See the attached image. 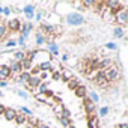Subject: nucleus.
I'll use <instances>...</instances> for the list:
<instances>
[{"instance_id":"nucleus-1","label":"nucleus","mask_w":128,"mask_h":128,"mask_svg":"<svg viewBox=\"0 0 128 128\" xmlns=\"http://www.w3.org/2000/svg\"><path fill=\"white\" fill-rule=\"evenodd\" d=\"M102 74H104V77H106L107 83H113V82L119 80V77H120L119 68H118V66H114V65H110L106 71H102Z\"/></svg>"},{"instance_id":"nucleus-2","label":"nucleus","mask_w":128,"mask_h":128,"mask_svg":"<svg viewBox=\"0 0 128 128\" xmlns=\"http://www.w3.org/2000/svg\"><path fill=\"white\" fill-rule=\"evenodd\" d=\"M114 20H116V23L119 24V27L124 29V27L128 24V12H126V8H124L122 11L116 12V14H114Z\"/></svg>"},{"instance_id":"nucleus-3","label":"nucleus","mask_w":128,"mask_h":128,"mask_svg":"<svg viewBox=\"0 0 128 128\" xmlns=\"http://www.w3.org/2000/svg\"><path fill=\"white\" fill-rule=\"evenodd\" d=\"M83 21H84L83 15H80V14H77V12H71V14L66 15V23L71 24V26H82Z\"/></svg>"},{"instance_id":"nucleus-4","label":"nucleus","mask_w":128,"mask_h":128,"mask_svg":"<svg viewBox=\"0 0 128 128\" xmlns=\"http://www.w3.org/2000/svg\"><path fill=\"white\" fill-rule=\"evenodd\" d=\"M83 107H84L86 114H88V118H89V119L95 116V104H94L88 96H84V98H83Z\"/></svg>"},{"instance_id":"nucleus-5","label":"nucleus","mask_w":128,"mask_h":128,"mask_svg":"<svg viewBox=\"0 0 128 128\" xmlns=\"http://www.w3.org/2000/svg\"><path fill=\"white\" fill-rule=\"evenodd\" d=\"M20 27H21L20 18H12V20H8V23H6V29L9 32H18Z\"/></svg>"},{"instance_id":"nucleus-6","label":"nucleus","mask_w":128,"mask_h":128,"mask_svg":"<svg viewBox=\"0 0 128 128\" xmlns=\"http://www.w3.org/2000/svg\"><path fill=\"white\" fill-rule=\"evenodd\" d=\"M94 83L98 86V88H101V89H104V88H107V80H106V77H104V74H102V71H100L98 74H96V77L94 78Z\"/></svg>"},{"instance_id":"nucleus-7","label":"nucleus","mask_w":128,"mask_h":128,"mask_svg":"<svg viewBox=\"0 0 128 128\" xmlns=\"http://www.w3.org/2000/svg\"><path fill=\"white\" fill-rule=\"evenodd\" d=\"M12 74H11V70H9V66H6V65H0V80H8L9 77H11Z\"/></svg>"},{"instance_id":"nucleus-8","label":"nucleus","mask_w":128,"mask_h":128,"mask_svg":"<svg viewBox=\"0 0 128 128\" xmlns=\"http://www.w3.org/2000/svg\"><path fill=\"white\" fill-rule=\"evenodd\" d=\"M63 110H65V106H63L62 102H54L53 104V112H54V114H56V118L57 119H60L62 118V114H63Z\"/></svg>"},{"instance_id":"nucleus-9","label":"nucleus","mask_w":128,"mask_h":128,"mask_svg":"<svg viewBox=\"0 0 128 128\" xmlns=\"http://www.w3.org/2000/svg\"><path fill=\"white\" fill-rule=\"evenodd\" d=\"M15 114H17V110H15V108H12V107H8V108H5V113H3V116H5V119H6V120H14Z\"/></svg>"},{"instance_id":"nucleus-10","label":"nucleus","mask_w":128,"mask_h":128,"mask_svg":"<svg viewBox=\"0 0 128 128\" xmlns=\"http://www.w3.org/2000/svg\"><path fill=\"white\" fill-rule=\"evenodd\" d=\"M9 70H11V74H12V72H17V74L23 72V68H21V62H17V60H14V62L11 63Z\"/></svg>"},{"instance_id":"nucleus-11","label":"nucleus","mask_w":128,"mask_h":128,"mask_svg":"<svg viewBox=\"0 0 128 128\" xmlns=\"http://www.w3.org/2000/svg\"><path fill=\"white\" fill-rule=\"evenodd\" d=\"M41 84V78L39 77H30V80H29V83H27V88L29 89H36L38 86Z\"/></svg>"},{"instance_id":"nucleus-12","label":"nucleus","mask_w":128,"mask_h":128,"mask_svg":"<svg viewBox=\"0 0 128 128\" xmlns=\"http://www.w3.org/2000/svg\"><path fill=\"white\" fill-rule=\"evenodd\" d=\"M110 65H112L110 59H102V60H100V62H98V71H106Z\"/></svg>"},{"instance_id":"nucleus-13","label":"nucleus","mask_w":128,"mask_h":128,"mask_svg":"<svg viewBox=\"0 0 128 128\" xmlns=\"http://www.w3.org/2000/svg\"><path fill=\"white\" fill-rule=\"evenodd\" d=\"M66 83H68V89H71V90H76V89L80 86V80H78V78H76V77H72V78H71V80H68Z\"/></svg>"},{"instance_id":"nucleus-14","label":"nucleus","mask_w":128,"mask_h":128,"mask_svg":"<svg viewBox=\"0 0 128 128\" xmlns=\"http://www.w3.org/2000/svg\"><path fill=\"white\" fill-rule=\"evenodd\" d=\"M38 68H39V71H41V72H42V71H50V70H51V60L41 62L39 65H38Z\"/></svg>"},{"instance_id":"nucleus-15","label":"nucleus","mask_w":128,"mask_h":128,"mask_svg":"<svg viewBox=\"0 0 128 128\" xmlns=\"http://www.w3.org/2000/svg\"><path fill=\"white\" fill-rule=\"evenodd\" d=\"M30 77H32V76H30V72H26V71H23V72H20V74H18V80H20V82H23V83H26V84L29 83Z\"/></svg>"},{"instance_id":"nucleus-16","label":"nucleus","mask_w":128,"mask_h":128,"mask_svg":"<svg viewBox=\"0 0 128 128\" xmlns=\"http://www.w3.org/2000/svg\"><path fill=\"white\" fill-rule=\"evenodd\" d=\"M26 119H27V116H26V114H23V113H18V112H17V114H15V118H14V120H15L18 125L26 124Z\"/></svg>"},{"instance_id":"nucleus-17","label":"nucleus","mask_w":128,"mask_h":128,"mask_svg":"<svg viewBox=\"0 0 128 128\" xmlns=\"http://www.w3.org/2000/svg\"><path fill=\"white\" fill-rule=\"evenodd\" d=\"M71 78H72V72H71L70 70H63V71H62V74H60V80L68 82V80H71Z\"/></svg>"},{"instance_id":"nucleus-18","label":"nucleus","mask_w":128,"mask_h":128,"mask_svg":"<svg viewBox=\"0 0 128 128\" xmlns=\"http://www.w3.org/2000/svg\"><path fill=\"white\" fill-rule=\"evenodd\" d=\"M74 92H76V95H77L78 98H82V100L86 96V88H84L83 84H80V86H78V88H77Z\"/></svg>"},{"instance_id":"nucleus-19","label":"nucleus","mask_w":128,"mask_h":128,"mask_svg":"<svg viewBox=\"0 0 128 128\" xmlns=\"http://www.w3.org/2000/svg\"><path fill=\"white\" fill-rule=\"evenodd\" d=\"M88 126H89V128H100V125H98V118H96V116L90 118V119L88 120Z\"/></svg>"},{"instance_id":"nucleus-20","label":"nucleus","mask_w":128,"mask_h":128,"mask_svg":"<svg viewBox=\"0 0 128 128\" xmlns=\"http://www.w3.org/2000/svg\"><path fill=\"white\" fill-rule=\"evenodd\" d=\"M36 89H38V94H45V92L48 90V83H47V82H41V84H39Z\"/></svg>"},{"instance_id":"nucleus-21","label":"nucleus","mask_w":128,"mask_h":128,"mask_svg":"<svg viewBox=\"0 0 128 128\" xmlns=\"http://www.w3.org/2000/svg\"><path fill=\"white\" fill-rule=\"evenodd\" d=\"M14 60H17V62H23L24 59H26V53L24 51H15V54H14Z\"/></svg>"},{"instance_id":"nucleus-22","label":"nucleus","mask_w":128,"mask_h":128,"mask_svg":"<svg viewBox=\"0 0 128 128\" xmlns=\"http://www.w3.org/2000/svg\"><path fill=\"white\" fill-rule=\"evenodd\" d=\"M6 32H8V29H6V23H5V21H0V38L5 36Z\"/></svg>"},{"instance_id":"nucleus-23","label":"nucleus","mask_w":128,"mask_h":128,"mask_svg":"<svg viewBox=\"0 0 128 128\" xmlns=\"http://www.w3.org/2000/svg\"><path fill=\"white\" fill-rule=\"evenodd\" d=\"M113 35H114L116 38H122V36H124V29H122V27H119V26H118V27H114Z\"/></svg>"},{"instance_id":"nucleus-24","label":"nucleus","mask_w":128,"mask_h":128,"mask_svg":"<svg viewBox=\"0 0 128 128\" xmlns=\"http://www.w3.org/2000/svg\"><path fill=\"white\" fill-rule=\"evenodd\" d=\"M48 47H50V51H51L54 56H57V53H59V47H57L54 42H50V44H48Z\"/></svg>"},{"instance_id":"nucleus-25","label":"nucleus","mask_w":128,"mask_h":128,"mask_svg":"<svg viewBox=\"0 0 128 128\" xmlns=\"http://www.w3.org/2000/svg\"><path fill=\"white\" fill-rule=\"evenodd\" d=\"M36 44L38 45H42L44 44V36H42L41 32H36Z\"/></svg>"},{"instance_id":"nucleus-26","label":"nucleus","mask_w":128,"mask_h":128,"mask_svg":"<svg viewBox=\"0 0 128 128\" xmlns=\"http://www.w3.org/2000/svg\"><path fill=\"white\" fill-rule=\"evenodd\" d=\"M33 11H35L33 5H26L24 6V14H33Z\"/></svg>"},{"instance_id":"nucleus-27","label":"nucleus","mask_w":128,"mask_h":128,"mask_svg":"<svg viewBox=\"0 0 128 128\" xmlns=\"http://www.w3.org/2000/svg\"><path fill=\"white\" fill-rule=\"evenodd\" d=\"M59 120H60V124H62L63 126H65V128H68V126L71 125V122H70V119H65V118H60Z\"/></svg>"},{"instance_id":"nucleus-28","label":"nucleus","mask_w":128,"mask_h":128,"mask_svg":"<svg viewBox=\"0 0 128 128\" xmlns=\"http://www.w3.org/2000/svg\"><path fill=\"white\" fill-rule=\"evenodd\" d=\"M36 100L41 101V102H45L47 101V95L45 94H36Z\"/></svg>"},{"instance_id":"nucleus-29","label":"nucleus","mask_w":128,"mask_h":128,"mask_svg":"<svg viewBox=\"0 0 128 128\" xmlns=\"http://www.w3.org/2000/svg\"><path fill=\"white\" fill-rule=\"evenodd\" d=\"M89 100H90V101H92V102H94V104H96V102H98V100H100V98H98V95H96V94H95V92H90V96H89Z\"/></svg>"},{"instance_id":"nucleus-30","label":"nucleus","mask_w":128,"mask_h":128,"mask_svg":"<svg viewBox=\"0 0 128 128\" xmlns=\"http://www.w3.org/2000/svg\"><path fill=\"white\" fill-rule=\"evenodd\" d=\"M108 114V107H101L100 108V116H107Z\"/></svg>"},{"instance_id":"nucleus-31","label":"nucleus","mask_w":128,"mask_h":128,"mask_svg":"<svg viewBox=\"0 0 128 128\" xmlns=\"http://www.w3.org/2000/svg\"><path fill=\"white\" fill-rule=\"evenodd\" d=\"M106 47H107L108 50H116V48H118V45H116L114 42H107V44H106Z\"/></svg>"},{"instance_id":"nucleus-32","label":"nucleus","mask_w":128,"mask_h":128,"mask_svg":"<svg viewBox=\"0 0 128 128\" xmlns=\"http://www.w3.org/2000/svg\"><path fill=\"white\" fill-rule=\"evenodd\" d=\"M51 78L53 80H60V72H57V71H53V74H51Z\"/></svg>"},{"instance_id":"nucleus-33","label":"nucleus","mask_w":128,"mask_h":128,"mask_svg":"<svg viewBox=\"0 0 128 128\" xmlns=\"http://www.w3.org/2000/svg\"><path fill=\"white\" fill-rule=\"evenodd\" d=\"M21 113L23 114H27V116H32V110H29L27 107H21Z\"/></svg>"},{"instance_id":"nucleus-34","label":"nucleus","mask_w":128,"mask_h":128,"mask_svg":"<svg viewBox=\"0 0 128 128\" xmlns=\"http://www.w3.org/2000/svg\"><path fill=\"white\" fill-rule=\"evenodd\" d=\"M82 5H83V8L84 6L89 8V6H94V2H92V0H84V2H82Z\"/></svg>"},{"instance_id":"nucleus-35","label":"nucleus","mask_w":128,"mask_h":128,"mask_svg":"<svg viewBox=\"0 0 128 128\" xmlns=\"http://www.w3.org/2000/svg\"><path fill=\"white\" fill-rule=\"evenodd\" d=\"M15 45H17V41H14V39H11V41L6 42V47H15Z\"/></svg>"},{"instance_id":"nucleus-36","label":"nucleus","mask_w":128,"mask_h":128,"mask_svg":"<svg viewBox=\"0 0 128 128\" xmlns=\"http://www.w3.org/2000/svg\"><path fill=\"white\" fill-rule=\"evenodd\" d=\"M24 41H26V38H24V36H20V39H18V42H17V44H20V45H26V44H24Z\"/></svg>"},{"instance_id":"nucleus-37","label":"nucleus","mask_w":128,"mask_h":128,"mask_svg":"<svg viewBox=\"0 0 128 128\" xmlns=\"http://www.w3.org/2000/svg\"><path fill=\"white\" fill-rule=\"evenodd\" d=\"M17 94H18V95H20V96H21V98H27V94H26V92H24V90H18V92H17Z\"/></svg>"},{"instance_id":"nucleus-38","label":"nucleus","mask_w":128,"mask_h":128,"mask_svg":"<svg viewBox=\"0 0 128 128\" xmlns=\"http://www.w3.org/2000/svg\"><path fill=\"white\" fill-rule=\"evenodd\" d=\"M2 12H3L5 15H9V14H11V9H9V8H3V11H2Z\"/></svg>"},{"instance_id":"nucleus-39","label":"nucleus","mask_w":128,"mask_h":128,"mask_svg":"<svg viewBox=\"0 0 128 128\" xmlns=\"http://www.w3.org/2000/svg\"><path fill=\"white\" fill-rule=\"evenodd\" d=\"M5 108H6V107H5L3 104H0V116H2V114L5 113Z\"/></svg>"},{"instance_id":"nucleus-40","label":"nucleus","mask_w":128,"mask_h":128,"mask_svg":"<svg viewBox=\"0 0 128 128\" xmlns=\"http://www.w3.org/2000/svg\"><path fill=\"white\" fill-rule=\"evenodd\" d=\"M36 128H50V126H47V125H44V124H41V122H39V124L36 125Z\"/></svg>"},{"instance_id":"nucleus-41","label":"nucleus","mask_w":128,"mask_h":128,"mask_svg":"<svg viewBox=\"0 0 128 128\" xmlns=\"http://www.w3.org/2000/svg\"><path fill=\"white\" fill-rule=\"evenodd\" d=\"M26 18H27V20H32V18H33V14H26Z\"/></svg>"},{"instance_id":"nucleus-42","label":"nucleus","mask_w":128,"mask_h":128,"mask_svg":"<svg viewBox=\"0 0 128 128\" xmlns=\"http://www.w3.org/2000/svg\"><path fill=\"white\" fill-rule=\"evenodd\" d=\"M66 60H68V56L63 54V56H62V62H66Z\"/></svg>"},{"instance_id":"nucleus-43","label":"nucleus","mask_w":128,"mask_h":128,"mask_svg":"<svg viewBox=\"0 0 128 128\" xmlns=\"http://www.w3.org/2000/svg\"><path fill=\"white\" fill-rule=\"evenodd\" d=\"M0 86H2V88H6L8 83H6V82H0Z\"/></svg>"},{"instance_id":"nucleus-44","label":"nucleus","mask_w":128,"mask_h":128,"mask_svg":"<svg viewBox=\"0 0 128 128\" xmlns=\"http://www.w3.org/2000/svg\"><path fill=\"white\" fill-rule=\"evenodd\" d=\"M68 128H76V126H74V125H70V126H68Z\"/></svg>"},{"instance_id":"nucleus-45","label":"nucleus","mask_w":128,"mask_h":128,"mask_svg":"<svg viewBox=\"0 0 128 128\" xmlns=\"http://www.w3.org/2000/svg\"><path fill=\"white\" fill-rule=\"evenodd\" d=\"M2 11H3V8H2V6H0V14H2Z\"/></svg>"}]
</instances>
